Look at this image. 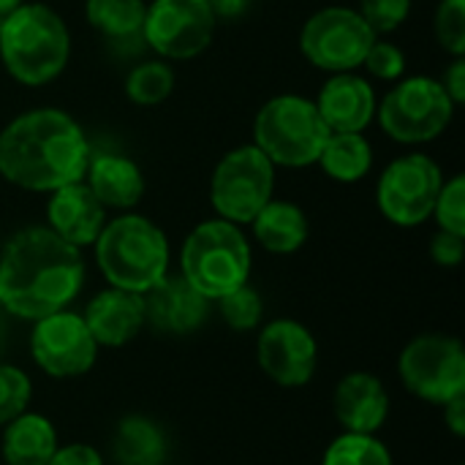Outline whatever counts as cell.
<instances>
[{"label": "cell", "instance_id": "obj_10", "mask_svg": "<svg viewBox=\"0 0 465 465\" xmlns=\"http://www.w3.org/2000/svg\"><path fill=\"white\" fill-rule=\"evenodd\" d=\"M376 38L379 35L368 27L357 8L327 5L302 25L300 52L311 65L327 74H346L362 65Z\"/></svg>", "mask_w": 465, "mask_h": 465}, {"label": "cell", "instance_id": "obj_31", "mask_svg": "<svg viewBox=\"0 0 465 465\" xmlns=\"http://www.w3.org/2000/svg\"><path fill=\"white\" fill-rule=\"evenodd\" d=\"M439 229L463 234L465 237V177L455 174L447 183H441V191L433 204V215Z\"/></svg>", "mask_w": 465, "mask_h": 465}, {"label": "cell", "instance_id": "obj_28", "mask_svg": "<svg viewBox=\"0 0 465 465\" xmlns=\"http://www.w3.org/2000/svg\"><path fill=\"white\" fill-rule=\"evenodd\" d=\"M218 302V311H221V319L237 330V332H248V330H256L262 324V316H264V300L262 294L251 286V283H242L237 286L234 292L223 294Z\"/></svg>", "mask_w": 465, "mask_h": 465}, {"label": "cell", "instance_id": "obj_30", "mask_svg": "<svg viewBox=\"0 0 465 465\" xmlns=\"http://www.w3.org/2000/svg\"><path fill=\"white\" fill-rule=\"evenodd\" d=\"M433 33L444 52L452 57L465 54V0H441L433 16Z\"/></svg>", "mask_w": 465, "mask_h": 465}, {"label": "cell", "instance_id": "obj_35", "mask_svg": "<svg viewBox=\"0 0 465 465\" xmlns=\"http://www.w3.org/2000/svg\"><path fill=\"white\" fill-rule=\"evenodd\" d=\"M46 465H104V458L90 444H65L54 450Z\"/></svg>", "mask_w": 465, "mask_h": 465}, {"label": "cell", "instance_id": "obj_2", "mask_svg": "<svg viewBox=\"0 0 465 465\" xmlns=\"http://www.w3.org/2000/svg\"><path fill=\"white\" fill-rule=\"evenodd\" d=\"M90 142L63 109H30L0 131V177L22 191L52 193L84 180Z\"/></svg>", "mask_w": 465, "mask_h": 465}, {"label": "cell", "instance_id": "obj_40", "mask_svg": "<svg viewBox=\"0 0 465 465\" xmlns=\"http://www.w3.org/2000/svg\"><path fill=\"white\" fill-rule=\"evenodd\" d=\"M5 322H3V308H0V354H3V349H5Z\"/></svg>", "mask_w": 465, "mask_h": 465}, {"label": "cell", "instance_id": "obj_1", "mask_svg": "<svg viewBox=\"0 0 465 465\" xmlns=\"http://www.w3.org/2000/svg\"><path fill=\"white\" fill-rule=\"evenodd\" d=\"M84 286L82 251L49 226L19 229L0 253V305L8 316L38 322L65 311Z\"/></svg>", "mask_w": 465, "mask_h": 465}, {"label": "cell", "instance_id": "obj_38", "mask_svg": "<svg viewBox=\"0 0 465 465\" xmlns=\"http://www.w3.org/2000/svg\"><path fill=\"white\" fill-rule=\"evenodd\" d=\"M204 3L215 14V19H237L248 11L253 0H204Z\"/></svg>", "mask_w": 465, "mask_h": 465}, {"label": "cell", "instance_id": "obj_22", "mask_svg": "<svg viewBox=\"0 0 465 465\" xmlns=\"http://www.w3.org/2000/svg\"><path fill=\"white\" fill-rule=\"evenodd\" d=\"M57 447V430L44 414L22 411L3 425L0 455L5 465H46Z\"/></svg>", "mask_w": 465, "mask_h": 465}, {"label": "cell", "instance_id": "obj_5", "mask_svg": "<svg viewBox=\"0 0 465 465\" xmlns=\"http://www.w3.org/2000/svg\"><path fill=\"white\" fill-rule=\"evenodd\" d=\"M251 242L237 223L223 218L202 221L183 242L180 275L210 302L248 283L251 278Z\"/></svg>", "mask_w": 465, "mask_h": 465}, {"label": "cell", "instance_id": "obj_33", "mask_svg": "<svg viewBox=\"0 0 465 465\" xmlns=\"http://www.w3.org/2000/svg\"><path fill=\"white\" fill-rule=\"evenodd\" d=\"M362 65L368 68V74L373 79H381V82H398L406 71V54L401 46H395L392 41H373Z\"/></svg>", "mask_w": 465, "mask_h": 465}, {"label": "cell", "instance_id": "obj_21", "mask_svg": "<svg viewBox=\"0 0 465 465\" xmlns=\"http://www.w3.org/2000/svg\"><path fill=\"white\" fill-rule=\"evenodd\" d=\"M253 229L256 242L275 256H292L297 253L305 240H308V215L302 213V207L283 202V199H270L256 218L248 223Z\"/></svg>", "mask_w": 465, "mask_h": 465}, {"label": "cell", "instance_id": "obj_24", "mask_svg": "<svg viewBox=\"0 0 465 465\" xmlns=\"http://www.w3.org/2000/svg\"><path fill=\"white\" fill-rule=\"evenodd\" d=\"M316 163L335 183H360L373 166V147L362 134L330 131Z\"/></svg>", "mask_w": 465, "mask_h": 465}, {"label": "cell", "instance_id": "obj_13", "mask_svg": "<svg viewBox=\"0 0 465 465\" xmlns=\"http://www.w3.org/2000/svg\"><path fill=\"white\" fill-rule=\"evenodd\" d=\"M33 362L52 379L84 376L98 360V343L93 341L82 313L57 311L33 322L30 332Z\"/></svg>", "mask_w": 465, "mask_h": 465}, {"label": "cell", "instance_id": "obj_37", "mask_svg": "<svg viewBox=\"0 0 465 465\" xmlns=\"http://www.w3.org/2000/svg\"><path fill=\"white\" fill-rule=\"evenodd\" d=\"M444 422L450 428V433L455 439H463L465 436V395H458L452 401H447L444 406Z\"/></svg>", "mask_w": 465, "mask_h": 465}, {"label": "cell", "instance_id": "obj_29", "mask_svg": "<svg viewBox=\"0 0 465 465\" xmlns=\"http://www.w3.org/2000/svg\"><path fill=\"white\" fill-rule=\"evenodd\" d=\"M33 398L30 376L8 362H0V428L27 411Z\"/></svg>", "mask_w": 465, "mask_h": 465}, {"label": "cell", "instance_id": "obj_26", "mask_svg": "<svg viewBox=\"0 0 465 465\" xmlns=\"http://www.w3.org/2000/svg\"><path fill=\"white\" fill-rule=\"evenodd\" d=\"M174 90V71L166 60H144L125 76V95L136 106H158Z\"/></svg>", "mask_w": 465, "mask_h": 465}, {"label": "cell", "instance_id": "obj_17", "mask_svg": "<svg viewBox=\"0 0 465 465\" xmlns=\"http://www.w3.org/2000/svg\"><path fill=\"white\" fill-rule=\"evenodd\" d=\"M316 109L330 131L362 134L376 120V90L357 71L332 74L319 90Z\"/></svg>", "mask_w": 465, "mask_h": 465}, {"label": "cell", "instance_id": "obj_39", "mask_svg": "<svg viewBox=\"0 0 465 465\" xmlns=\"http://www.w3.org/2000/svg\"><path fill=\"white\" fill-rule=\"evenodd\" d=\"M22 3H25V0H0V19L8 16V14H11L14 8H19Z\"/></svg>", "mask_w": 465, "mask_h": 465}, {"label": "cell", "instance_id": "obj_34", "mask_svg": "<svg viewBox=\"0 0 465 465\" xmlns=\"http://www.w3.org/2000/svg\"><path fill=\"white\" fill-rule=\"evenodd\" d=\"M465 256V237L439 229L430 240V259L439 267H458Z\"/></svg>", "mask_w": 465, "mask_h": 465}, {"label": "cell", "instance_id": "obj_19", "mask_svg": "<svg viewBox=\"0 0 465 465\" xmlns=\"http://www.w3.org/2000/svg\"><path fill=\"white\" fill-rule=\"evenodd\" d=\"M82 319L98 349H120L128 346L144 327V300L142 294L109 286L87 302Z\"/></svg>", "mask_w": 465, "mask_h": 465}, {"label": "cell", "instance_id": "obj_3", "mask_svg": "<svg viewBox=\"0 0 465 465\" xmlns=\"http://www.w3.org/2000/svg\"><path fill=\"white\" fill-rule=\"evenodd\" d=\"M71 57V33L63 16L44 3H22L0 19V63L27 87L54 82Z\"/></svg>", "mask_w": 465, "mask_h": 465}, {"label": "cell", "instance_id": "obj_41", "mask_svg": "<svg viewBox=\"0 0 465 465\" xmlns=\"http://www.w3.org/2000/svg\"><path fill=\"white\" fill-rule=\"evenodd\" d=\"M0 308H3V305H0Z\"/></svg>", "mask_w": 465, "mask_h": 465}, {"label": "cell", "instance_id": "obj_15", "mask_svg": "<svg viewBox=\"0 0 465 465\" xmlns=\"http://www.w3.org/2000/svg\"><path fill=\"white\" fill-rule=\"evenodd\" d=\"M144 300V324L163 335H191L210 316V300L202 297L183 275H166Z\"/></svg>", "mask_w": 465, "mask_h": 465}, {"label": "cell", "instance_id": "obj_14", "mask_svg": "<svg viewBox=\"0 0 465 465\" xmlns=\"http://www.w3.org/2000/svg\"><path fill=\"white\" fill-rule=\"evenodd\" d=\"M256 360L270 381L297 390L305 387L319 368V343L305 324L294 319H272L259 332Z\"/></svg>", "mask_w": 465, "mask_h": 465}, {"label": "cell", "instance_id": "obj_7", "mask_svg": "<svg viewBox=\"0 0 465 465\" xmlns=\"http://www.w3.org/2000/svg\"><path fill=\"white\" fill-rule=\"evenodd\" d=\"M455 109L439 79L409 76L376 104V117L390 139L401 144H428L450 128Z\"/></svg>", "mask_w": 465, "mask_h": 465}, {"label": "cell", "instance_id": "obj_4", "mask_svg": "<svg viewBox=\"0 0 465 465\" xmlns=\"http://www.w3.org/2000/svg\"><path fill=\"white\" fill-rule=\"evenodd\" d=\"M95 262L109 286L147 294L169 275V240L161 226L139 213H123L104 223Z\"/></svg>", "mask_w": 465, "mask_h": 465}, {"label": "cell", "instance_id": "obj_16", "mask_svg": "<svg viewBox=\"0 0 465 465\" xmlns=\"http://www.w3.org/2000/svg\"><path fill=\"white\" fill-rule=\"evenodd\" d=\"M332 411L346 433L376 436L390 417V392L379 376L368 371H354L338 381Z\"/></svg>", "mask_w": 465, "mask_h": 465}, {"label": "cell", "instance_id": "obj_36", "mask_svg": "<svg viewBox=\"0 0 465 465\" xmlns=\"http://www.w3.org/2000/svg\"><path fill=\"white\" fill-rule=\"evenodd\" d=\"M444 93L450 95V101L455 106H460L465 101V54L463 57H452V63L444 71V79H439Z\"/></svg>", "mask_w": 465, "mask_h": 465}, {"label": "cell", "instance_id": "obj_27", "mask_svg": "<svg viewBox=\"0 0 465 465\" xmlns=\"http://www.w3.org/2000/svg\"><path fill=\"white\" fill-rule=\"evenodd\" d=\"M322 465H392V455L381 439L343 430L324 450Z\"/></svg>", "mask_w": 465, "mask_h": 465}, {"label": "cell", "instance_id": "obj_12", "mask_svg": "<svg viewBox=\"0 0 465 465\" xmlns=\"http://www.w3.org/2000/svg\"><path fill=\"white\" fill-rule=\"evenodd\" d=\"M215 14L204 0H153L144 14L142 44L161 60L199 57L215 35Z\"/></svg>", "mask_w": 465, "mask_h": 465}, {"label": "cell", "instance_id": "obj_20", "mask_svg": "<svg viewBox=\"0 0 465 465\" xmlns=\"http://www.w3.org/2000/svg\"><path fill=\"white\" fill-rule=\"evenodd\" d=\"M84 185L106 210L131 213L144 196V174L139 163L120 153L90 155Z\"/></svg>", "mask_w": 465, "mask_h": 465}, {"label": "cell", "instance_id": "obj_18", "mask_svg": "<svg viewBox=\"0 0 465 465\" xmlns=\"http://www.w3.org/2000/svg\"><path fill=\"white\" fill-rule=\"evenodd\" d=\"M106 223V207L93 196L84 180L63 185L49 193L46 226L74 248H87L98 240Z\"/></svg>", "mask_w": 465, "mask_h": 465}, {"label": "cell", "instance_id": "obj_23", "mask_svg": "<svg viewBox=\"0 0 465 465\" xmlns=\"http://www.w3.org/2000/svg\"><path fill=\"white\" fill-rule=\"evenodd\" d=\"M109 450L117 465H163L169 458V439L155 420L128 414L117 422Z\"/></svg>", "mask_w": 465, "mask_h": 465}, {"label": "cell", "instance_id": "obj_8", "mask_svg": "<svg viewBox=\"0 0 465 465\" xmlns=\"http://www.w3.org/2000/svg\"><path fill=\"white\" fill-rule=\"evenodd\" d=\"M275 166L256 144L226 153L210 177V204L218 218L245 226L272 199Z\"/></svg>", "mask_w": 465, "mask_h": 465}, {"label": "cell", "instance_id": "obj_11", "mask_svg": "<svg viewBox=\"0 0 465 465\" xmlns=\"http://www.w3.org/2000/svg\"><path fill=\"white\" fill-rule=\"evenodd\" d=\"M441 183L444 174L430 155L409 153L395 158L381 172L376 185V204L390 223L414 229L433 215Z\"/></svg>", "mask_w": 465, "mask_h": 465}, {"label": "cell", "instance_id": "obj_9", "mask_svg": "<svg viewBox=\"0 0 465 465\" xmlns=\"http://www.w3.org/2000/svg\"><path fill=\"white\" fill-rule=\"evenodd\" d=\"M398 376L403 387L433 406L465 395L463 343L444 332H425L406 343L398 360Z\"/></svg>", "mask_w": 465, "mask_h": 465}, {"label": "cell", "instance_id": "obj_25", "mask_svg": "<svg viewBox=\"0 0 465 465\" xmlns=\"http://www.w3.org/2000/svg\"><path fill=\"white\" fill-rule=\"evenodd\" d=\"M147 3L144 0H87L84 3V19L93 30H98L104 38L128 44L142 41Z\"/></svg>", "mask_w": 465, "mask_h": 465}, {"label": "cell", "instance_id": "obj_32", "mask_svg": "<svg viewBox=\"0 0 465 465\" xmlns=\"http://www.w3.org/2000/svg\"><path fill=\"white\" fill-rule=\"evenodd\" d=\"M357 11L376 35H387L409 19L411 0H360Z\"/></svg>", "mask_w": 465, "mask_h": 465}, {"label": "cell", "instance_id": "obj_6", "mask_svg": "<svg viewBox=\"0 0 465 465\" xmlns=\"http://www.w3.org/2000/svg\"><path fill=\"white\" fill-rule=\"evenodd\" d=\"M327 136L330 128L322 120L316 101L305 95H275L256 112L253 120V144L272 166H313Z\"/></svg>", "mask_w": 465, "mask_h": 465}]
</instances>
